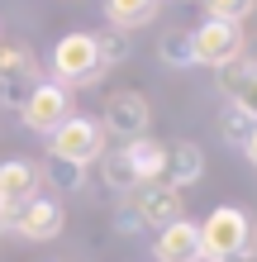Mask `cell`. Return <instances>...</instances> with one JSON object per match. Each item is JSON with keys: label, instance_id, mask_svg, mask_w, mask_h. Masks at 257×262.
<instances>
[{"label": "cell", "instance_id": "6da1fadb", "mask_svg": "<svg viewBox=\"0 0 257 262\" xmlns=\"http://www.w3.org/2000/svg\"><path fill=\"white\" fill-rule=\"evenodd\" d=\"M200 253L205 262H229V257H257V224L248 210L238 205H219L200 220Z\"/></svg>", "mask_w": 257, "mask_h": 262}, {"label": "cell", "instance_id": "7a4b0ae2", "mask_svg": "<svg viewBox=\"0 0 257 262\" xmlns=\"http://www.w3.org/2000/svg\"><path fill=\"white\" fill-rule=\"evenodd\" d=\"M100 152H105V129L96 115H67L48 134V158H67V162L90 167V162H100Z\"/></svg>", "mask_w": 257, "mask_h": 262}, {"label": "cell", "instance_id": "3957f363", "mask_svg": "<svg viewBox=\"0 0 257 262\" xmlns=\"http://www.w3.org/2000/svg\"><path fill=\"white\" fill-rule=\"evenodd\" d=\"M105 67H100V53H96V34H81V29H72V34L57 38L53 48V81L57 86H86L96 81Z\"/></svg>", "mask_w": 257, "mask_h": 262}, {"label": "cell", "instance_id": "277c9868", "mask_svg": "<svg viewBox=\"0 0 257 262\" xmlns=\"http://www.w3.org/2000/svg\"><path fill=\"white\" fill-rule=\"evenodd\" d=\"M191 48H195V67H229L243 57L248 38H243V24H224V19H209L200 29H191Z\"/></svg>", "mask_w": 257, "mask_h": 262}, {"label": "cell", "instance_id": "5b68a950", "mask_svg": "<svg viewBox=\"0 0 257 262\" xmlns=\"http://www.w3.org/2000/svg\"><path fill=\"white\" fill-rule=\"evenodd\" d=\"M67 115H72V91L57 86V81H34V86H29V96H24V105H19L24 129H34L43 138L62 124Z\"/></svg>", "mask_w": 257, "mask_h": 262}, {"label": "cell", "instance_id": "8992f818", "mask_svg": "<svg viewBox=\"0 0 257 262\" xmlns=\"http://www.w3.org/2000/svg\"><path fill=\"white\" fill-rule=\"evenodd\" d=\"M62 224H67V214H62V200H53V195H34V200H24L19 210H10V224L19 238L29 243H48L62 234Z\"/></svg>", "mask_w": 257, "mask_h": 262}, {"label": "cell", "instance_id": "52a82bcc", "mask_svg": "<svg viewBox=\"0 0 257 262\" xmlns=\"http://www.w3.org/2000/svg\"><path fill=\"white\" fill-rule=\"evenodd\" d=\"M148 124H153V110H148V100L138 91H114L110 100H105V115H100V129L114 134V138H143Z\"/></svg>", "mask_w": 257, "mask_h": 262}, {"label": "cell", "instance_id": "ba28073f", "mask_svg": "<svg viewBox=\"0 0 257 262\" xmlns=\"http://www.w3.org/2000/svg\"><path fill=\"white\" fill-rule=\"evenodd\" d=\"M138 200H133V210H138V220L143 229L153 224V229H167L176 220H186V200H181V191H172L167 181H148V186L133 191Z\"/></svg>", "mask_w": 257, "mask_h": 262}, {"label": "cell", "instance_id": "9c48e42d", "mask_svg": "<svg viewBox=\"0 0 257 262\" xmlns=\"http://www.w3.org/2000/svg\"><path fill=\"white\" fill-rule=\"evenodd\" d=\"M153 257H157V262H205V253H200V224L176 220V224H167V229H157Z\"/></svg>", "mask_w": 257, "mask_h": 262}, {"label": "cell", "instance_id": "30bf717a", "mask_svg": "<svg viewBox=\"0 0 257 262\" xmlns=\"http://www.w3.org/2000/svg\"><path fill=\"white\" fill-rule=\"evenodd\" d=\"M38 162H29V158H5L0 162V205L5 210H19L24 200H34L38 195Z\"/></svg>", "mask_w": 257, "mask_h": 262}, {"label": "cell", "instance_id": "8fae6325", "mask_svg": "<svg viewBox=\"0 0 257 262\" xmlns=\"http://www.w3.org/2000/svg\"><path fill=\"white\" fill-rule=\"evenodd\" d=\"M200 177H205V152H200V143H191V138L167 143V167H162V181H167L172 191H186V186H195Z\"/></svg>", "mask_w": 257, "mask_h": 262}, {"label": "cell", "instance_id": "7c38bea8", "mask_svg": "<svg viewBox=\"0 0 257 262\" xmlns=\"http://www.w3.org/2000/svg\"><path fill=\"white\" fill-rule=\"evenodd\" d=\"M119 158L129 162V172L138 177V186H148V181H162V167H167V143L153 134L143 138H129L124 148H119Z\"/></svg>", "mask_w": 257, "mask_h": 262}, {"label": "cell", "instance_id": "4fadbf2b", "mask_svg": "<svg viewBox=\"0 0 257 262\" xmlns=\"http://www.w3.org/2000/svg\"><path fill=\"white\" fill-rule=\"evenodd\" d=\"M219 91H224V100H233L238 110H248L257 119V67H248L243 57L219 67Z\"/></svg>", "mask_w": 257, "mask_h": 262}, {"label": "cell", "instance_id": "5bb4252c", "mask_svg": "<svg viewBox=\"0 0 257 262\" xmlns=\"http://www.w3.org/2000/svg\"><path fill=\"white\" fill-rule=\"evenodd\" d=\"M157 5L162 0H105V14H110V29L133 34V29H143V24L157 19Z\"/></svg>", "mask_w": 257, "mask_h": 262}, {"label": "cell", "instance_id": "9a60e30c", "mask_svg": "<svg viewBox=\"0 0 257 262\" xmlns=\"http://www.w3.org/2000/svg\"><path fill=\"white\" fill-rule=\"evenodd\" d=\"M38 181H48L57 195H77V191H86V167L67 162V158H48L38 167Z\"/></svg>", "mask_w": 257, "mask_h": 262}, {"label": "cell", "instance_id": "2e32d148", "mask_svg": "<svg viewBox=\"0 0 257 262\" xmlns=\"http://www.w3.org/2000/svg\"><path fill=\"white\" fill-rule=\"evenodd\" d=\"M0 81H38V62L29 53V43H0Z\"/></svg>", "mask_w": 257, "mask_h": 262}, {"label": "cell", "instance_id": "e0dca14e", "mask_svg": "<svg viewBox=\"0 0 257 262\" xmlns=\"http://www.w3.org/2000/svg\"><path fill=\"white\" fill-rule=\"evenodd\" d=\"M100 181H105L114 195H133V191H138V177L129 172V162L119 158V148H114V152H110V148L100 152Z\"/></svg>", "mask_w": 257, "mask_h": 262}, {"label": "cell", "instance_id": "ac0fdd59", "mask_svg": "<svg viewBox=\"0 0 257 262\" xmlns=\"http://www.w3.org/2000/svg\"><path fill=\"white\" fill-rule=\"evenodd\" d=\"M157 57H162V67H172V72H186V67H195V48H191V34H181V29L162 34V43H157Z\"/></svg>", "mask_w": 257, "mask_h": 262}, {"label": "cell", "instance_id": "d6986e66", "mask_svg": "<svg viewBox=\"0 0 257 262\" xmlns=\"http://www.w3.org/2000/svg\"><path fill=\"white\" fill-rule=\"evenodd\" d=\"M96 53H100V67H119V62H129L133 43H129V34H119V29H100L96 34Z\"/></svg>", "mask_w": 257, "mask_h": 262}, {"label": "cell", "instance_id": "ffe728a7", "mask_svg": "<svg viewBox=\"0 0 257 262\" xmlns=\"http://www.w3.org/2000/svg\"><path fill=\"white\" fill-rule=\"evenodd\" d=\"M219 134H224V143H229V148H243L248 134H252V115L238 110V105L229 100V105H224V119H219Z\"/></svg>", "mask_w": 257, "mask_h": 262}, {"label": "cell", "instance_id": "44dd1931", "mask_svg": "<svg viewBox=\"0 0 257 262\" xmlns=\"http://www.w3.org/2000/svg\"><path fill=\"white\" fill-rule=\"evenodd\" d=\"M209 19H224V24H243L252 14V0H205Z\"/></svg>", "mask_w": 257, "mask_h": 262}, {"label": "cell", "instance_id": "7402d4cb", "mask_svg": "<svg viewBox=\"0 0 257 262\" xmlns=\"http://www.w3.org/2000/svg\"><path fill=\"white\" fill-rule=\"evenodd\" d=\"M24 96H29V86H24V81H0V105H5V110H19Z\"/></svg>", "mask_w": 257, "mask_h": 262}, {"label": "cell", "instance_id": "603a6c76", "mask_svg": "<svg viewBox=\"0 0 257 262\" xmlns=\"http://www.w3.org/2000/svg\"><path fill=\"white\" fill-rule=\"evenodd\" d=\"M114 229H119V234H138V229H143L138 210H133V205H119L114 210Z\"/></svg>", "mask_w": 257, "mask_h": 262}, {"label": "cell", "instance_id": "cb8c5ba5", "mask_svg": "<svg viewBox=\"0 0 257 262\" xmlns=\"http://www.w3.org/2000/svg\"><path fill=\"white\" fill-rule=\"evenodd\" d=\"M243 152H248V162L257 167V119H252V134H248V143H243Z\"/></svg>", "mask_w": 257, "mask_h": 262}, {"label": "cell", "instance_id": "d4e9b609", "mask_svg": "<svg viewBox=\"0 0 257 262\" xmlns=\"http://www.w3.org/2000/svg\"><path fill=\"white\" fill-rule=\"evenodd\" d=\"M243 62H248V67H257V43H252V48H248V57H243Z\"/></svg>", "mask_w": 257, "mask_h": 262}, {"label": "cell", "instance_id": "484cf974", "mask_svg": "<svg viewBox=\"0 0 257 262\" xmlns=\"http://www.w3.org/2000/svg\"><path fill=\"white\" fill-rule=\"evenodd\" d=\"M5 224H10V210H5V205H0V229H5Z\"/></svg>", "mask_w": 257, "mask_h": 262}]
</instances>
